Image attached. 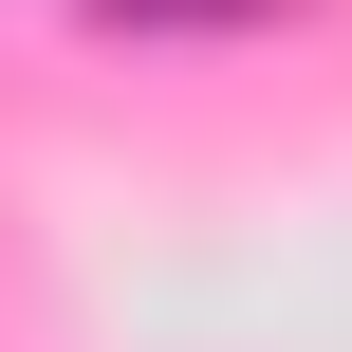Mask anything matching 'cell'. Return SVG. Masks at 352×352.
Listing matches in <instances>:
<instances>
[{
    "label": "cell",
    "instance_id": "6da1fadb",
    "mask_svg": "<svg viewBox=\"0 0 352 352\" xmlns=\"http://www.w3.org/2000/svg\"><path fill=\"white\" fill-rule=\"evenodd\" d=\"M111 37H241V19H278V0H93Z\"/></svg>",
    "mask_w": 352,
    "mask_h": 352
}]
</instances>
